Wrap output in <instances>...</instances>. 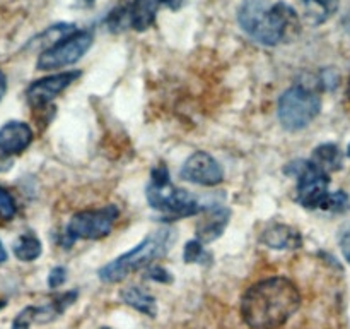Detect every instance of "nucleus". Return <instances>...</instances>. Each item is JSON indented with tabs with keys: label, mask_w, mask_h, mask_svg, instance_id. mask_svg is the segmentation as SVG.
I'll list each match as a JSON object with an SVG mask.
<instances>
[{
	"label": "nucleus",
	"mask_w": 350,
	"mask_h": 329,
	"mask_svg": "<svg viewBox=\"0 0 350 329\" xmlns=\"http://www.w3.org/2000/svg\"><path fill=\"white\" fill-rule=\"evenodd\" d=\"M291 167L296 168L297 201H299V204L308 209H323L328 195H330V191H328L330 180H328L327 171L318 168L311 161L291 163Z\"/></svg>",
	"instance_id": "nucleus-8"
},
{
	"label": "nucleus",
	"mask_w": 350,
	"mask_h": 329,
	"mask_svg": "<svg viewBox=\"0 0 350 329\" xmlns=\"http://www.w3.org/2000/svg\"><path fill=\"white\" fill-rule=\"evenodd\" d=\"M120 211L116 206L109 204L99 209H84L75 212L68 221L67 228L62 233V247L68 249L74 245L75 240H99L109 235L113 230Z\"/></svg>",
	"instance_id": "nucleus-6"
},
{
	"label": "nucleus",
	"mask_w": 350,
	"mask_h": 329,
	"mask_svg": "<svg viewBox=\"0 0 350 329\" xmlns=\"http://www.w3.org/2000/svg\"><path fill=\"white\" fill-rule=\"evenodd\" d=\"M321 99L317 93L304 86H293L279 98V120L291 132L303 130L320 115Z\"/></svg>",
	"instance_id": "nucleus-5"
},
{
	"label": "nucleus",
	"mask_w": 350,
	"mask_h": 329,
	"mask_svg": "<svg viewBox=\"0 0 350 329\" xmlns=\"http://www.w3.org/2000/svg\"><path fill=\"white\" fill-rule=\"evenodd\" d=\"M5 260H7V250L5 247H3V243L0 242V264L5 263Z\"/></svg>",
	"instance_id": "nucleus-29"
},
{
	"label": "nucleus",
	"mask_w": 350,
	"mask_h": 329,
	"mask_svg": "<svg viewBox=\"0 0 350 329\" xmlns=\"http://www.w3.org/2000/svg\"><path fill=\"white\" fill-rule=\"evenodd\" d=\"M5 91H7V77L5 74L0 71V101H2V98L5 96Z\"/></svg>",
	"instance_id": "nucleus-28"
},
{
	"label": "nucleus",
	"mask_w": 350,
	"mask_h": 329,
	"mask_svg": "<svg viewBox=\"0 0 350 329\" xmlns=\"http://www.w3.org/2000/svg\"><path fill=\"white\" fill-rule=\"evenodd\" d=\"M0 164H3V163H2V161H0ZM0 170H2V168H0Z\"/></svg>",
	"instance_id": "nucleus-35"
},
{
	"label": "nucleus",
	"mask_w": 350,
	"mask_h": 329,
	"mask_svg": "<svg viewBox=\"0 0 350 329\" xmlns=\"http://www.w3.org/2000/svg\"><path fill=\"white\" fill-rule=\"evenodd\" d=\"M14 256L23 263H31L41 256V242L34 233H23L12 247Z\"/></svg>",
	"instance_id": "nucleus-19"
},
{
	"label": "nucleus",
	"mask_w": 350,
	"mask_h": 329,
	"mask_svg": "<svg viewBox=\"0 0 350 329\" xmlns=\"http://www.w3.org/2000/svg\"><path fill=\"white\" fill-rule=\"evenodd\" d=\"M77 3L81 7H92L96 3V0H77Z\"/></svg>",
	"instance_id": "nucleus-30"
},
{
	"label": "nucleus",
	"mask_w": 350,
	"mask_h": 329,
	"mask_svg": "<svg viewBox=\"0 0 350 329\" xmlns=\"http://www.w3.org/2000/svg\"><path fill=\"white\" fill-rule=\"evenodd\" d=\"M147 278L152 281H157V283H171L173 281V276H171L170 271L163 266H150L147 269Z\"/></svg>",
	"instance_id": "nucleus-25"
},
{
	"label": "nucleus",
	"mask_w": 350,
	"mask_h": 329,
	"mask_svg": "<svg viewBox=\"0 0 350 329\" xmlns=\"http://www.w3.org/2000/svg\"><path fill=\"white\" fill-rule=\"evenodd\" d=\"M92 41H94V36H92L91 31H74L64 40L55 43L53 47L41 51L36 67L40 71H53V69H62L75 64L91 48Z\"/></svg>",
	"instance_id": "nucleus-7"
},
{
	"label": "nucleus",
	"mask_w": 350,
	"mask_h": 329,
	"mask_svg": "<svg viewBox=\"0 0 350 329\" xmlns=\"http://www.w3.org/2000/svg\"><path fill=\"white\" fill-rule=\"evenodd\" d=\"M120 297L125 302L129 307L135 308V310L142 312V314L149 315V317H156L157 314V304L156 298L152 295L147 293L146 290L139 287H126L120 291Z\"/></svg>",
	"instance_id": "nucleus-15"
},
{
	"label": "nucleus",
	"mask_w": 350,
	"mask_h": 329,
	"mask_svg": "<svg viewBox=\"0 0 350 329\" xmlns=\"http://www.w3.org/2000/svg\"><path fill=\"white\" fill-rule=\"evenodd\" d=\"M75 300H77V291L75 290L57 295V297H55L51 302H48L46 305L36 307V322L53 321V319H57L58 315L64 314L65 308L70 307Z\"/></svg>",
	"instance_id": "nucleus-17"
},
{
	"label": "nucleus",
	"mask_w": 350,
	"mask_h": 329,
	"mask_svg": "<svg viewBox=\"0 0 350 329\" xmlns=\"http://www.w3.org/2000/svg\"><path fill=\"white\" fill-rule=\"evenodd\" d=\"M185 3V0H133L129 3V23L130 27L139 33L147 31L154 24L157 10L161 7H170L176 10Z\"/></svg>",
	"instance_id": "nucleus-11"
},
{
	"label": "nucleus",
	"mask_w": 350,
	"mask_h": 329,
	"mask_svg": "<svg viewBox=\"0 0 350 329\" xmlns=\"http://www.w3.org/2000/svg\"><path fill=\"white\" fill-rule=\"evenodd\" d=\"M311 163L317 164L323 171L330 173V171H337L342 168V151L337 144H321L313 151L311 156Z\"/></svg>",
	"instance_id": "nucleus-18"
},
{
	"label": "nucleus",
	"mask_w": 350,
	"mask_h": 329,
	"mask_svg": "<svg viewBox=\"0 0 350 329\" xmlns=\"http://www.w3.org/2000/svg\"><path fill=\"white\" fill-rule=\"evenodd\" d=\"M147 202L156 211L170 215L173 218H185L205 211V206L185 188L174 187L170 171L164 164L154 167L150 171L149 184L146 187Z\"/></svg>",
	"instance_id": "nucleus-4"
},
{
	"label": "nucleus",
	"mask_w": 350,
	"mask_h": 329,
	"mask_svg": "<svg viewBox=\"0 0 350 329\" xmlns=\"http://www.w3.org/2000/svg\"><path fill=\"white\" fill-rule=\"evenodd\" d=\"M299 305V288L289 278H267L243 295L241 315L252 329H277L296 314Z\"/></svg>",
	"instance_id": "nucleus-1"
},
{
	"label": "nucleus",
	"mask_w": 350,
	"mask_h": 329,
	"mask_svg": "<svg viewBox=\"0 0 350 329\" xmlns=\"http://www.w3.org/2000/svg\"><path fill=\"white\" fill-rule=\"evenodd\" d=\"M74 31V24H57V26H51L48 27L44 33H41L40 36H38L36 41H33L34 43H38L40 47H46L44 50H48L50 47H53L55 43H58L60 40H64L65 36H68V34H72Z\"/></svg>",
	"instance_id": "nucleus-20"
},
{
	"label": "nucleus",
	"mask_w": 350,
	"mask_h": 329,
	"mask_svg": "<svg viewBox=\"0 0 350 329\" xmlns=\"http://www.w3.org/2000/svg\"><path fill=\"white\" fill-rule=\"evenodd\" d=\"M82 75L81 71H67L58 74L46 75L43 79L33 81L26 89V98L31 106H44L53 101L60 93H64L72 82Z\"/></svg>",
	"instance_id": "nucleus-9"
},
{
	"label": "nucleus",
	"mask_w": 350,
	"mask_h": 329,
	"mask_svg": "<svg viewBox=\"0 0 350 329\" xmlns=\"http://www.w3.org/2000/svg\"><path fill=\"white\" fill-rule=\"evenodd\" d=\"M347 95H349V98H350V79H349V86H347Z\"/></svg>",
	"instance_id": "nucleus-33"
},
{
	"label": "nucleus",
	"mask_w": 350,
	"mask_h": 329,
	"mask_svg": "<svg viewBox=\"0 0 350 329\" xmlns=\"http://www.w3.org/2000/svg\"><path fill=\"white\" fill-rule=\"evenodd\" d=\"M347 156L350 158V144H349V147H347Z\"/></svg>",
	"instance_id": "nucleus-34"
},
{
	"label": "nucleus",
	"mask_w": 350,
	"mask_h": 329,
	"mask_svg": "<svg viewBox=\"0 0 350 329\" xmlns=\"http://www.w3.org/2000/svg\"><path fill=\"white\" fill-rule=\"evenodd\" d=\"M260 242L275 250H296L303 245V236L293 226L284 223H270L260 235Z\"/></svg>",
	"instance_id": "nucleus-13"
},
{
	"label": "nucleus",
	"mask_w": 350,
	"mask_h": 329,
	"mask_svg": "<svg viewBox=\"0 0 350 329\" xmlns=\"http://www.w3.org/2000/svg\"><path fill=\"white\" fill-rule=\"evenodd\" d=\"M31 322H36V307H33V305L23 308L16 315V319L12 321V329H29Z\"/></svg>",
	"instance_id": "nucleus-23"
},
{
	"label": "nucleus",
	"mask_w": 350,
	"mask_h": 329,
	"mask_svg": "<svg viewBox=\"0 0 350 329\" xmlns=\"http://www.w3.org/2000/svg\"><path fill=\"white\" fill-rule=\"evenodd\" d=\"M173 240L174 232L170 226L154 230L142 242L137 243L132 250L125 252L123 256L116 257L111 263L105 264L98 273L99 280L103 283H118V281L125 280L133 271L147 266L154 259H159V257L166 256L170 252V247L173 243Z\"/></svg>",
	"instance_id": "nucleus-3"
},
{
	"label": "nucleus",
	"mask_w": 350,
	"mask_h": 329,
	"mask_svg": "<svg viewBox=\"0 0 350 329\" xmlns=\"http://www.w3.org/2000/svg\"><path fill=\"white\" fill-rule=\"evenodd\" d=\"M5 304H7V302H3V300H0V308H3V307H5Z\"/></svg>",
	"instance_id": "nucleus-32"
},
{
	"label": "nucleus",
	"mask_w": 350,
	"mask_h": 329,
	"mask_svg": "<svg viewBox=\"0 0 350 329\" xmlns=\"http://www.w3.org/2000/svg\"><path fill=\"white\" fill-rule=\"evenodd\" d=\"M340 0H303L304 17L313 26L327 23L338 9Z\"/></svg>",
	"instance_id": "nucleus-16"
},
{
	"label": "nucleus",
	"mask_w": 350,
	"mask_h": 329,
	"mask_svg": "<svg viewBox=\"0 0 350 329\" xmlns=\"http://www.w3.org/2000/svg\"><path fill=\"white\" fill-rule=\"evenodd\" d=\"M231 211L226 208L207 209L204 218L197 223V240L202 243H211L224 233Z\"/></svg>",
	"instance_id": "nucleus-14"
},
{
	"label": "nucleus",
	"mask_w": 350,
	"mask_h": 329,
	"mask_svg": "<svg viewBox=\"0 0 350 329\" xmlns=\"http://www.w3.org/2000/svg\"><path fill=\"white\" fill-rule=\"evenodd\" d=\"M349 206V195L345 192H330L327 199V204H325L323 209H328V211H344Z\"/></svg>",
	"instance_id": "nucleus-24"
},
{
	"label": "nucleus",
	"mask_w": 350,
	"mask_h": 329,
	"mask_svg": "<svg viewBox=\"0 0 350 329\" xmlns=\"http://www.w3.org/2000/svg\"><path fill=\"white\" fill-rule=\"evenodd\" d=\"M340 249H342V254H344L345 260L350 264V228L347 232H344V235H342Z\"/></svg>",
	"instance_id": "nucleus-27"
},
{
	"label": "nucleus",
	"mask_w": 350,
	"mask_h": 329,
	"mask_svg": "<svg viewBox=\"0 0 350 329\" xmlns=\"http://www.w3.org/2000/svg\"><path fill=\"white\" fill-rule=\"evenodd\" d=\"M297 12L286 2L270 3L269 0H243L238 10L241 29L256 43L273 47L297 29Z\"/></svg>",
	"instance_id": "nucleus-2"
},
{
	"label": "nucleus",
	"mask_w": 350,
	"mask_h": 329,
	"mask_svg": "<svg viewBox=\"0 0 350 329\" xmlns=\"http://www.w3.org/2000/svg\"><path fill=\"white\" fill-rule=\"evenodd\" d=\"M65 280H67V269L62 266H57L50 271V276H48V287L58 288L65 283Z\"/></svg>",
	"instance_id": "nucleus-26"
},
{
	"label": "nucleus",
	"mask_w": 350,
	"mask_h": 329,
	"mask_svg": "<svg viewBox=\"0 0 350 329\" xmlns=\"http://www.w3.org/2000/svg\"><path fill=\"white\" fill-rule=\"evenodd\" d=\"M16 201H14V197L10 195V192L7 191V188H3L2 185H0V218L2 219H12L14 216H16Z\"/></svg>",
	"instance_id": "nucleus-22"
},
{
	"label": "nucleus",
	"mask_w": 350,
	"mask_h": 329,
	"mask_svg": "<svg viewBox=\"0 0 350 329\" xmlns=\"http://www.w3.org/2000/svg\"><path fill=\"white\" fill-rule=\"evenodd\" d=\"M181 178L204 187H214L222 182L224 170L214 156L205 151H197L185 161L181 168Z\"/></svg>",
	"instance_id": "nucleus-10"
},
{
	"label": "nucleus",
	"mask_w": 350,
	"mask_h": 329,
	"mask_svg": "<svg viewBox=\"0 0 350 329\" xmlns=\"http://www.w3.org/2000/svg\"><path fill=\"white\" fill-rule=\"evenodd\" d=\"M344 27L350 33V12L347 14V16L344 17Z\"/></svg>",
	"instance_id": "nucleus-31"
},
{
	"label": "nucleus",
	"mask_w": 350,
	"mask_h": 329,
	"mask_svg": "<svg viewBox=\"0 0 350 329\" xmlns=\"http://www.w3.org/2000/svg\"><path fill=\"white\" fill-rule=\"evenodd\" d=\"M33 143V129L26 122L10 120L0 127V153L19 154Z\"/></svg>",
	"instance_id": "nucleus-12"
},
{
	"label": "nucleus",
	"mask_w": 350,
	"mask_h": 329,
	"mask_svg": "<svg viewBox=\"0 0 350 329\" xmlns=\"http://www.w3.org/2000/svg\"><path fill=\"white\" fill-rule=\"evenodd\" d=\"M183 257H185V260H187L188 264H190V263L204 264L205 260H211V256L205 252L204 243L198 242V240H191V242H188L187 245H185Z\"/></svg>",
	"instance_id": "nucleus-21"
}]
</instances>
